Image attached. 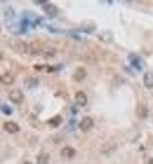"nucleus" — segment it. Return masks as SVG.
Listing matches in <instances>:
<instances>
[{
	"label": "nucleus",
	"instance_id": "f257e3e1",
	"mask_svg": "<svg viewBox=\"0 0 153 164\" xmlns=\"http://www.w3.org/2000/svg\"><path fill=\"white\" fill-rule=\"evenodd\" d=\"M9 101L12 103H21L24 101V92L21 89H9Z\"/></svg>",
	"mask_w": 153,
	"mask_h": 164
},
{
	"label": "nucleus",
	"instance_id": "f03ea898",
	"mask_svg": "<svg viewBox=\"0 0 153 164\" xmlns=\"http://www.w3.org/2000/svg\"><path fill=\"white\" fill-rule=\"evenodd\" d=\"M0 85L12 87V85H14V75H12V73H2V75H0Z\"/></svg>",
	"mask_w": 153,
	"mask_h": 164
},
{
	"label": "nucleus",
	"instance_id": "7ed1b4c3",
	"mask_svg": "<svg viewBox=\"0 0 153 164\" xmlns=\"http://www.w3.org/2000/svg\"><path fill=\"white\" fill-rule=\"evenodd\" d=\"M92 127H94V120H92V117H82L80 120V129L82 131H90Z\"/></svg>",
	"mask_w": 153,
	"mask_h": 164
},
{
	"label": "nucleus",
	"instance_id": "20e7f679",
	"mask_svg": "<svg viewBox=\"0 0 153 164\" xmlns=\"http://www.w3.org/2000/svg\"><path fill=\"white\" fill-rule=\"evenodd\" d=\"M2 127H5L7 134H17V131H19V124H17V122H5Z\"/></svg>",
	"mask_w": 153,
	"mask_h": 164
},
{
	"label": "nucleus",
	"instance_id": "39448f33",
	"mask_svg": "<svg viewBox=\"0 0 153 164\" xmlns=\"http://www.w3.org/2000/svg\"><path fill=\"white\" fill-rule=\"evenodd\" d=\"M75 103L78 105H87V94H85V92H75Z\"/></svg>",
	"mask_w": 153,
	"mask_h": 164
},
{
	"label": "nucleus",
	"instance_id": "423d86ee",
	"mask_svg": "<svg viewBox=\"0 0 153 164\" xmlns=\"http://www.w3.org/2000/svg\"><path fill=\"white\" fill-rule=\"evenodd\" d=\"M61 157L64 159H73V157H75V150H73V148H61Z\"/></svg>",
	"mask_w": 153,
	"mask_h": 164
},
{
	"label": "nucleus",
	"instance_id": "0eeeda50",
	"mask_svg": "<svg viewBox=\"0 0 153 164\" xmlns=\"http://www.w3.org/2000/svg\"><path fill=\"white\" fill-rule=\"evenodd\" d=\"M85 75H87V70H85V68H78L75 73H73V80H75V82H80V80H85Z\"/></svg>",
	"mask_w": 153,
	"mask_h": 164
},
{
	"label": "nucleus",
	"instance_id": "6e6552de",
	"mask_svg": "<svg viewBox=\"0 0 153 164\" xmlns=\"http://www.w3.org/2000/svg\"><path fill=\"white\" fill-rule=\"evenodd\" d=\"M144 85L148 87V89H153V70H151V73H146V75H144Z\"/></svg>",
	"mask_w": 153,
	"mask_h": 164
},
{
	"label": "nucleus",
	"instance_id": "1a4fd4ad",
	"mask_svg": "<svg viewBox=\"0 0 153 164\" xmlns=\"http://www.w3.org/2000/svg\"><path fill=\"white\" fill-rule=\"evenodd\" d=\"M14 47L19 52H31V45H26V42H14Z\"/></svg>",
	"mask_w": 153,
	"mask_h": 164
},
{
	"label": "nucleus",
	"instance_id": "9d476101",
	"mask_svg": "<svg viewBox=\"0 0 153 164\" xmlns=\"http://www.w3.org/2000/svg\"><path fill=\"white\" fill-rule=\"evenodd\" d=\"M50 162V155H47V152H40V155H38V164H47Z\"/></svg>",
	"mask_w": 153,
	"mask_h": 164
},
{
	"label": "nucleus",
	"instance_id": "9b49d317",
	"mask_svg": "<svg viewBox=\"0 0 153 164\" xmlns=\"http://www.w3.org/2000/svg\"><path fill=\"white\" fill-rule=\"evenodd\" d=\"M113 150H116V143H111V146H106V148H104V155H111Z\"/></svg>",
	"mask_w": 153,
	"mask_h": 164
},
{
	"label": "nucleus",
	"instance_id": "f8f14e48",
	"mask_svg": "<svg viewBox=\"0 0 153 164\" xmlns=\"http://www.w3.org/2000/svg\"><path fill=\"white\" fill-rule=\"evenodd\" d=\"M137 115H139V117H146V115H148V110H146L144 105H141V108H139V110H137Z\"/></svg>",
	"mask_w": 153,
	"mask_h": 164
},
{
	"label": "nucleus",
	"instance_id": "ddd939ff",
	"mask_svg": "<svg viewBox=\"0 0 153 164\" xmlns=\"http://www.w3.org/2000/svg\"><path fill=\"white\" fill-rule=\"evenodd\" d=\"M47 7V14H57V7H54V5H45Z\"/></svg>",
	"mask_w": 153,
	"mask_h": 164
},
{
	"label": "nucleus",
	"instance_id": "4468645a",
	"mask_svg": "<svg viewBox=\"0 0 153 164\" xmlns=\"http://www.w3.org/2000/svg\"><path fill=\"white\" fill-rule=\"evenodd\" d=\"M36 82H38L36 78H28V80H26V87H36Z\"/></svg>",
	"mask_w": 153,
	"mask_h": 164
},
{
	"label": "nucleus",
	"instance_id": "2eb2a0df",
	"mask_svg": "<svg viewBox=\"0 0 153 164\" xmlns=\"http://www.w3.org/2000/svg\"><path fill=\"white\" fill-rule=\"evenodd\" d=\"M148 164H153V159H148Z\"/></svg>",
	"mask_w": 153,
	"mask_h": 164
},
{
	"label": "nucleus",
	"instance_id": "dca6fc26",
	"mask_svg": "<svg viewBox=\"0 0 153 164\" xmlns=\"http://www.w3.org/2000/svg\"><path fill=\"white\" fill-rule=\"evenodd\" d=\"M24 164H31V162H24Z\"/></svg>",
	"mask_w": 153,
	"mask_h": 164
},
{
	"label": "nucleus",
	"instance_id": "f3484780",
	"mask_svg": "<svg viewBox=\"0 0 153 164\" xmlns=\"http://www.w3.org/2000/svg\"><path fill=\"white\" fill-rule=\"evenodd\" d=\"M0 59H2V54H0Z\"/></svg>",
	"mask_w": 153,
	"mask_h": 164
}]
</instances>
